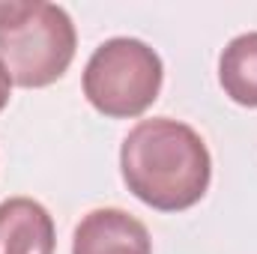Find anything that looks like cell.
Wrapping results in <instances>:
<instances>
[{
  "label": "cell",
  "instance_id": "52a82bcc",
  "mask_svg": "<svg viewBox=\"0 0 257 254\" xmlns=\"http://www.w3.org/2000/svg\"><path fill=\"white\" fill-rule=\"evenodd\" d=\"M9 96H12V78L6 75V69L0 63V111L9 105Z\"/></svg>",
  "mask_w": 257,
  "mask_h": 254
},
{
  "label": "cell",
  "instance_id": "3957f363",
  "mask_svg": "<svg viewBox=\"0 0 257 254\" xmlns=\"http://www.w3.org/2000/svg\"><path fill=\"white\" fill-rule=\"evenodd\" d=\"M162 57L135 36H114L102 42L84 66L87 102L114 120L141 117L162 90Z\"/></svg>",
  "mask_w": 257,
  "mask_h": 254
},
{
  "label": "cell",
  "instance_id": "8992f818",
  "mask_svg": "<svg viewBox=\"0 0 257 254\" xmlns=\"http://www.w3.org/2000/svg\"><path fill=\"white\" fill-rule=\"evenodd\" d=\"M218 81L224 96L242 108H257V30L233 36L218 57Z\"/></svg>",
  "mask_w": 257,
  "mask_h": 254
},
{
  "label": "cell",
  "instance_id": "6da1fadb",
  "mask_svg": "<svg viewBox=\"0 0 257 254\" xmlns=\"http://www.w3.org/2000/svg\"><path fill=\"white\" fill-rule=\"evenodd\" d=\"M120 171L128 191L159 209L183 212L194 206L212 180L206 141L189 123L153 117L132 126L120 147Z\"/></svg>",
  "mask_w": 257,
  "mask_h": 254
},
{
  "label": "cell",
  "instance_id": "5b68a950",
  "mask_svg": "<svg viewBox=\"0 0 257 254\" xmlns=\"http://www.w3.org/2000/svg\"><path fill=\"white\" fill-rule=\"evenodd\" d=\"M57 227L51 212L33 197L0 203V254H54Z\"/></svg>",
  "mask_w": 257,
  "mask_h": 254
},
{
  "label": "cell",
  "instance_id": "277c9868",
  "mask_svg": "<svg viewBox=\"0 0 257 254\" xmlns=\"http://www.w3.org/2000/svg\"><path fill=\"white\" fill-rule=\"evenodd\" d=\"M72 254H153V239L147 224L126 209L102 206L78 221Z\"/></svg>",
  "mask_w": 257,
  "mask_h": 254
},
{
  "label": "cell",
  "instance_id": "7a4b0ae2",
  "mask_svg": "<svg viewBox=\"0 0 257 254\" xmlns=\"http://www.w3.org/2000/svg\"><path fill=\"white\" fill-rule=\"evenodd\" d=\"M78 33L63 6L0 0V63L12 84L36 90L60 81L75 60Z\"/></svg>",
  "mask_w": 257,
  "mask_h": 254
}]
</instances>
